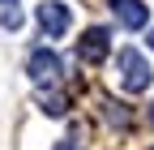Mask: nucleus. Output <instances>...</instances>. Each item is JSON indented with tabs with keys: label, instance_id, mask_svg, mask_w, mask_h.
I'll use <instances>...</instances> for the list:
<instances>
[{
	"label": "nucleus",
	"instance_id": "nucleus-2",
	"mask_svg": "<svg viewBox=\"0 0 154 150\" xmlns=\"http://www.w3.org/2000/svg\"><path fill=\"white\" fill-rule=\"evenodd\" d=\"M150 77H154V73H150V64H146V56H141L137 47H124V52H120V86L137 95V90L150 86Z\"/></svg>",
	"mask_w": 154,
	"mask_h": 150
},
{
	"label": "nucleus",
	"instance_id": "nucleus-7",
	"mask_svg": "<svg viewBox=\"0 0 154 150\" xmlns=\"http://www.w3.org/2000/svg\"><path fill=\"white\" fill-rule=\"evenodd\" d=\"M56 150H82V146H73V142H60V146H56Z\"/></svg>",
	"mask_w": 154,
	"mask_h": 150
},
{
	"label": "nucleus",
	"instance_id": "nucleus-4",
	"mask_svg": "<svg viewBox=\"0 0 154 150\" xmlns=\"http://www.w3.org/2000/svg\"><path fill=\"white\" fill-rule=\"evenodd\" d=\"M64 73V64H60V56L56 52H47V47H38L34 56H30V77L38 82V86H47V82H56Z\"/></svg>",
	"mask_w": 154,
	"mask_h": 150
},
{
	"label": "nucleus",
	"instance_id": "nucleus-9",
	"mask_svg": "<svg viewBox=\"0 0 154 150\" xmlns=\"http://www.w3.org/2000/svg\"><path fill=\"white\" fill-rule=\"evenodd\" d=\"M150 120H154V103H150Z\"/></svg>",
	"mask_w": 154,
	"mask_h": 150
},
{
	"label": "nucleus",
	"instance_id": "nucleus-5",
	"mask_svg": "<svg viewBox=\"0 0 154 150\" xmlns=\"http://www.w3.org/2000/svg\"><path fill=\"white\" fill-rule=\"evenodd\" d=\"M111 13L120 17L124 30H141V26L150 22V9L141 5V0H111Z\"/></svg>",
	"mask_w": 154,
	"mask_h": 150
},
{
	"label": "nucleus",
	"instance_id": "nucleus-3",
	"mask_svg": "<svg viewBox=\"0 0 154 150\" xmlns=\"http://www.w3.org/2000/svg\"><path fill=\"white\" fill-rule=\"evenodd\" d=\"M107 39H111V34H107L103 26H90L82 39H77V56H82L86 64H99V60H107Z\"/></svg>",
	"mask_w": 154,
	"mask_h": 150
},
{
	"label": "nucleus",
	"instance_id": "nucleus-6",
	"mask_svg": "<svg viewBox=\"0 0 154 150\" xmlns=\"http://www.w3.org/2000/svg\"><path fill=\"white\" fill-rule=\"evenodd\" d=\"M38 107H43L47 116H64V111H69V99L64 95H38Z\"/></svg>",
	"mask_w": 154,
	"mask_h": 150
},
{
	"label": "nucleus",
	"instance_id": "nucleus-1",
	"mask_svg": "<svg viewBox=\"0 0 154 150\" xmlns=\"http://www.w3.org/2000/svg\"><path fill=\"white\" fill-rule=\"evenodd\" d=\"M34 22H38V30H43L47 39H60V34L73 26V9L60 5V0H38L34 5Z\"/></svg>",
	"mask_w": 154,
	"mask_h": 150
},
{
	"label": "nucleus",
	"instance_id": "nucleus-8",
	"mask_svg": "<svg viewBox=\"0 0 154 150\" xmlns=\"http://www.w3.org/2000/svg\"><path fill=\"white\" fill-rule=\"evenodd\" d=\"M150 47H154V26H150Z\"/></svg>",
	"mask_w": 154,
	"mask_h": 150
}]
</instances>
